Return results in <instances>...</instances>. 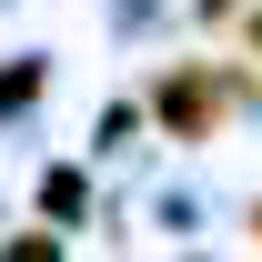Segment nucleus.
Wrapping results in <instances>:
<instances>
[{"label":"nucleus","mask_w":262,"mask_h":262,"mask_svg":"<svg viewBox=\"0 0 262 262\" xmlns=\"http://www.w3.org/2000/svg\"><path fill=\"white\" fill-rule=\"evenodd\" d=\"M252 40H262V31H252Z\"/></svg>","instance_id":"obj_3"},{"label":"nucleus","mask_w":262,"mask_h":262,"mask_svg":"<svg viewBox=\"0 0 262 262\" xmlns=\"http://www.w3.org/2000/svg\"><path fill=\"white\" fill-rule=\"evenodd\" d=\"M0 262H61V252H51V242H10Z\"/></svg>","instance_id":"obj_2"},{"label":"nucleus","mask_w":262,"mask_h":262,"mask_svg":"<svg viewBox=\"0 0 262 262\" xmlns=\"http://www.w3.org/2000/svg\"><path fill=\"white\" fill-rule=\"evenodd\" d=\"M162 111H171V131H212V121H222V91H212L202 71H182V81L162 91Z\"/></svg>","instance_id":"obj_1"}]
</instances>
